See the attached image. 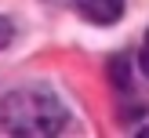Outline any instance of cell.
Instances as JSON below:
<instances>
[{
  "mask_svg": "<svg viewBox=\"0 0 149 138\" xmlns=\"http://www.w3.org/2000/svg\"><path fill=\"white\" fill-rule=\"evenodd\" d=\"M0 123L7 135H26V138H44L58 135L69 123L65 105L47 91H15L0 102Z\"/></svg>",
  "mask_w": 149,
  "mask_h": 138,
  "instance_id": "cell-1",
  "label": "cell"
},
{
  "mask_svg": "<svg viewBox=\"0 0 149 138\" xmlns=\"http://www.w3.org/2000/svg\"><path fill=\"white\" fill-rule=\"evenodd\" d=\"M73 4H77V11L84 15L87 22H95V26H113L124 15V0H73Z\"/></svg>",
  "mask_w": 149,
  "mask_h": 138,
  "instance_id": "cell-2",
  "label": "cell"
},
{
  "mask_svg": "<svg viewBox=\"0 0 149 138\" xmlns=\"http://www.w3.org/2000/svg\"><path fill=\"white\" fill-rule=\"evenodd\" d=\"M11 36H15L11 22H7V18H0V47H7V44H11Z\"/></svg>",
  "mask_w": 149,
  "mask_h": 138,
  "instance_id": "cell-3",
  "label": "cell"
},
{
  "mask_svg": "<svg viewBox=\"0 0 149 138\" xmlns=\"http://www.w3.org/2000/svg\"><path fill=\"white\" fill-rule=\"evenodd\" d=\"M138 65H142V73L149 76V33H146V44H142V58H138Z\"/></svg>",
  "mask_w": 149,
  "mask_h": 138,
  "instance_id": "cell-4",
  "label": "cell"
}]
</instances>
